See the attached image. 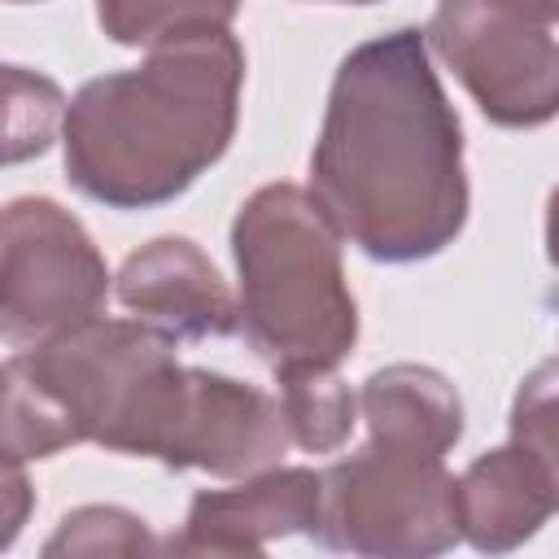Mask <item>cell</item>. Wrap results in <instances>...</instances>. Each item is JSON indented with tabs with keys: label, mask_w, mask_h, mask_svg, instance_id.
Here are the masks:
<instances>
[{
	"label": "cell",
	"mask_w": 559,
	"mask_h": 559,
	"mask_svg": "<svg viewBox=\"0 0 559 559\" xmlns=\"http://www.w3.org/2000/svg\"><path fill=\"white\" fill-rule=\"evenodd\" d=\"M310 197L341 240L384 266L437 258L467 223L463 127L419 26L349 48L332 74Z\"/></svg>",
	"instance_id": "6da1fadb"
},
{
	"label": "cell",
	"mask_w": 559,
	"mask_h": 559,
	"mask_svg": "<svg viewBox=\"0 0 559 559\" xmlns=\"http://www.w3.org/2000/svg\"><path fill=\"white\" fill-rule=\"evenodd\" d=\"M240 87L245 48L231 26L166 39L140 66L87 79L61 127L70 188L105 210L183 197L227 153Z\"/></svg>",
	"instance_id": "7a4b0ae2"
},
{
	"label": "cell",
	"mask_w": 559,
	"mask_h": 559,
	"mask_svg": "<svg viewBox=\"0 0 559 559\" xmlns=\"http://www.w3.org/2000/svg\"><path fill=\"white\" fill-rule=\"evenodd\" d=\"M236 332L275 371L341 367L358 345L341 231L297 183L258 188L231 218Z\"/></svg>",
	"instance_id": "3957f363"
},
{
	"label": "cell",
	"mask_w": 559,
	"mask_h": 559,
	"mask_svg": "<svg viewBox=\"0 0 559 559\" xmlns=\"http://www.w3.org/2000/svg\"><path fill=\"white\" fill-rule=\"evenodd\" d=\"M175 345L140 319L100 314L13 349L9 362L52 397L79 441L166 463L192 393V367Z\"/></svg>",
	"instance_id": "277c9868"
},
{
	"label": "cell",
	"mask_w": 559,
	"mask_h": 559,
	"mask_svg": "<svg viewBox=\"0 0 559 559\" xmlns=\"http://www.w3.org/2000/svg\"><path fill=\"white\" fill-rule=\"evenodd\" d=\"M314 542L341 555L428 559L463 542L459 476L441 450L371 437L367 445L319 472Z\"/></svg>",
	"instance_id": "5b68a950"
},
{
	"label": "cell",
	"mask_w": 559,
	"mask_h": 559,
	"mask_svg": "<svg viewBox=\"0 0 559 559\" xmlns=\"http://www.w3.org/2000/svg\"><path fill=\"white\" fill-rule=\"evenodd\" d=\"M114 280L87 227L52 197H13L0 218V332L13 349L100 319Z\"/></svg>",
	"instance_id": "8992f818"
},
{
	"label": "cell",
	"mask_w": 559,
	"mask_h": 559,
	"mask_svg": "<svg viewBox=\"0 0 559 559\" xmlns=\"http://www.w3.org/2000/svg\"><path fill=\"white\" fill-rule=\"evenodd\" d=\"M424 35L493 127L528 131L559 118V39L550 26L507 0H437Z\"/></svg>",
	"instance_id": "52a82bcc"
},
{
	"label": "cell",
	"mask_w": 559,
	"mask_h": 559,
	"mask_svg": "<svg viewBox=\"0 0 559 559\" xmlns=\"http://www.w3.org/2000/svg\"><path fill=\"white\" fill-rule=\"evenodd\" d=\"M288 445L293 432L275 393L210 367H192L188 415L162 467L245 480L275 467Z\"/></svg>",
	"instance_id": "ba28073f"
},
{
	"label": "cell",
	"mask_w": 559,
	"mask_h": 559,
	"mask_svg": "<svg viewBox=\"0 0 559 559\" xmlns=\"http://www.w3.org/2000/svg\"><path fill=\"white\" fill-rule=\"evenodd\" d=\"M319 472L266 467L231 489H201L188 502L183 528L162 542L175 555H258L275 537L314 533L319 524Z\"/></svg>",
	"instance_id": "9c48e42d"
},
{
	"label": "cell",
	"mask_w": 559,
	"mask_h": 559,
	"mask_svg": "<svg viewBox=\"0 0 559 559\" xmlns=\"http://www.w3.org/2000/svg\"><path fill=\"white\" fill-rule=\"evenodd\" d=\"M114 297L131 310V319L170 341L231 336L240 319L231 288L188 236H157L135 249L114 275Z\"/></svg>",
	"instance_id": "30bf717a"
},
{
	"label": "cell",
	"mask_w": 559,
	"mask_h": 559,
	"mask_svg": "<svg viewBox=\"0 0 559 559\" xmlns=\"http://www.w3.org/2000/svg\"><path fill=\"white\" fill-rule=\"evenodd\" d=\"M550 515V485L537 459L515 441L476 454L459 476V528L463 542H472L485 555H507L524 546Z\"/></svg>",
	"instance_id": "8fae6325"
},
{
	"label": "cell",
	"mask_w": 559,
	"mask_h": 559,
	"mask_svg": "<svg viewBox=\"0 0 559 559\" xmlns=\"http://www.w3.org/2000/svg\"><path fill=\"white\" fill-rule=\"evenodd\" d=\"M358 419L367 424L371 437L415 441L450 454L463 437V397L437 367L389 362L362 380Z\"/></svg>",
	"instance_id": "7c38bea8"
},
{
	"label": "cell",
	"mask_w": 559,
	"mask_h": 559,
	"mask_svg": "<svg viewBox=\"0 0 559 559\" xmlns=\"http://www.w3.org/2000/svg\"><path fill=\"white\" fill-rule=\"evenodd\" d=\"M275 384L293 445L310 454H332L349 441V428L358 419V393L341 380L336 367H288L275 371Z\"/></svg>",
	"instance_id": "4fadbf2b"
},
{
	"label": "cell",
	"mask_w": 559,
	"mask_h": 559,
	"mask_svg": "<svg viewBox=\"0 0 559 559\" xmlns=\"http://www.w3.org/2000/svg\"><path fill=\"white\" fill-rule=\"evenodd\" d=\"M240 0H96V26L122 48H157L179 35L231 26Z\"/></svg>",
	"instance_id": "5bb4252c"
},
{
	"label": "cell",
	"mask_w": 559,
	"mask_h": 559,
	"mask_svg": "<svg viewBox=\"0 0 559 559\" xmlns=\"http://www.w3.org/2000/svg\"><path fill=\"white\" fill-rule=\"evenodd\" d=\"M70 445H79V437L66 424V415L52 406L44 389H35L4 358V459L31 463V459H52Z\"/></svg>",
	"instance_id": "9a60e30c"
},
{
	"label": "cell",
	"mask_w": 559,
	"mask_h": 559,
	"mask_svg": "<svg viewBox=\"0 0 559 559\" xmlns=\"http://www.w3.org/2000/svg\"><path fill=\"white\" fill-rule=\"evenodd\" d=\"M4 92H9V118H4V162L39 157L57 131L66 127L70 100L61 87L26 66H4Z\"/></svg>",
	"instance_id": "2e32d148"
},
{
	"label": "cell",
	"mask_w": 559,
	"mask_h": 559,
	"mask_svg": "<svg viewBox=\"0 0 559 559\" xmlns=\"http://www.w3.org/2000/svg\"><path fill=\"white\" fill-rule=\"evenodd\" d=\"M511 441L537 459L559 511V354L520 380L511 397Z\"/></svg>",
	"instance_id": "e0dca14e"
},
{
	"label": "cell",
	"mask_w": 559,
	"mask_h": 559,
	"mask_svg": "<svg viewBox=\"0 0 559 559\" xmlns=\"http://www.w3.org/2000/svg\"><path fill=\"white\" fill-rule=\"evenodd\" d=\"M162 542L148 520L127 507H79L66 511L57 533L44 542V555H153Z\"/></svg>",
	"instance_id": "ac0fdd59"
},
{
	"label": "cell",
	"mask_w": 559,
	"mask_h": 559,
	"mask_svg": "<svg viewBox=\"0 0 559 559\" xmlns=\"http://www.w3.org/2000/svg\"><path fill=\"white\" fill-rule=\"evenodd\" d=\"M26 507H31V485L22 476V463L4 459V537H0V546H13L17 528L26 524Z\"/></svg>",
	"instance_id": "d6986e66"
},
{
	"label": "cell",
	"mask_w": 559,
	"mask_h": 559,
	"mask_svg": "<svg viewBox=\"0 0 559 559\" xmlns=\"http://www.w3.org/2000/svg\"><path fill=\"white\" fill-rule=\"evenodd\" d=\"M546 258H550V266L559 271V183H555L550 197H546Z\"/></svg>",
	"instance_id": "ffe728a7"
},
{
	"label": "cell",
	"mask_w": 559,
	"mask_h": 559,
	"mask_svg": "<svg viewBox=\"0 0 559 559\" xmlns=\"http://www.w3.org/2000/svg\"><path fill=\"white\" fill-rule=\"evenodd\" d=\"M507 4L520 9V13H528L542 26H559V0H507Z\"/></svg>",
	"instance_id": "44dd1931"
},
{
	"label": "cell",
	"mask_w": 559,
	"mask_h": 559,
	"mask_svg": "<svg viewBox=\"0 0 559 559\" xmlns=\"http://www.w3.org/2000/svg\"><path fill=\"white\" fill-rule=\"evenodd\" d=\"M332 4H380V0H332Z\"/></svg>",
	"instance_id": "7402d4cb"
},
{
	"label": "cell",
	"mask_w": 559,
	"mask_h": 559,
	"mask_svg": "<svg viewBox=\"0 0 559 559\" xmlns=\"http://www.w3.org/2000/svg\"><path fill=\"white\" fill-rule=\"evenodd\" d=\"M9 4H39V0H9Z\"/></svg>",
	"instance_id": "603a6c76"
}]
</instances>
